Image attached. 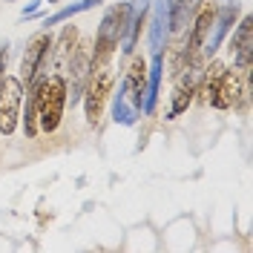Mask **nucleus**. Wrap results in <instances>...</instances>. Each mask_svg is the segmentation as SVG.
Here are the masks:
<instances>
[{
    "mask_svg": "<svg viewBox=\"0 0 253 253\" xmlns=\"http://www.w3.org/2000/svg\"><path fill=\"white\" fill-rule=\"evenodd\" d=\"M66 78L63 75H43L35 81V107H38V126L43 132H55L61 126L63 107H66Z\"/></svg>",
    "mask_w": 253,
    "mask_h": 253,
    "instance_id": "f257e3e1",
    "label": "nucleus"
},
{
    "mask_svg": "<svg viewBox=\"0 0 253 253\" xmlns=\"http://www.w3.org/2000/svg\"><path fill=\"white\" fill-rule=\"evenodd\" d=\"M52 58V35L49 32H38L26 46V55L20 61V81L35 84L41 75H46V63Z\"/></svg>",
    "mask_w": 253,
    "mask_h": 253,
    "instance_id": "f03ea898",
    "label": "nucleus"
},
{
    "mask_svg": "<svg viewBox=\"0 0 253 253\" xmlns=\"http://www.w3.org/2000/svg\"><path fill=\"white\" fill-rule=\"evenodd\" d=\"M20 104H23V81L17 75H6L0 84V132L3 135H12L17 129Z\"/></svg>",
    "mask_w": 253,
    "mask_h": 253,
    "instance_id": "7ed1b4c3",
    "label": "nucleus"
},
{
    "mask_svg": "<svg viewBox=\"0 0 253 253\" xmlns=\"http://www.w3.org/2000/svg\"><path fill=\"white\" fill-rule=\"evenodd\" d=\"M112 84H115V75H112V66H98V69H89V86H86V121L89 124H98L101 112H104V104L112 92Z\"/></svg>",
    "mask_w": 253,
    "mask_h": 253,
    "instance_id": "20e7f679",
    "label": "nucleus"
},
{
    "mask_svg": "<svg viewBox=\"0 0 253 253\" xmlns=\"http://www.w3.org/2000/svg\"><path fill=\"white\" fill-rule=\"evenodd\" d=\"M216 23V0H202L199 6V15H196V23H193V32H190V43H187V58H193L202 43L207 41V32Z\"/></svg>",
    "mask_w": 253,
    "mask_h": 253,
    "instance_id": "39448f33",
    "label": "nucleus"
},
{
    "mask_svg": "<svg viewBox=\"0 0 253 253\" xmlns=\"http://www.w3.org/2000/svg\"><path fill=\"white\" fill-rule=\"evenodd\" d=\"M239 98H242V81H239V72L236 69H224V75H221V81H219V89H216V98H213L210 104L219 107V110H224V107H233Z\"/></svg>",
    "mask_w": 253,
    "mask_h": 253,
    "instance_id": "423d86ee",
    "label": "nucleus"
},
{
    "mask_svg": "<svg viewBox=\"0 0 253 253\" xmlns=\"http://www.w3.org/2000/svg\"><path fill=\"white\" fill-rule=\"evenodd\" d=\"M126 92H129L135 107H141L144 92H147V61L144 58H132V63H129V69H126Z\"/></svg>",
    "mask_w": 253,
    "mask_h": 253,
    "instance_id": "0eeeda50",
    "label": "nucleus"
},
{
    "mask_svg": "<svg viewBox=\"0 0 253 253\" xmlns=\"http://www.w3.org/2000/svg\"><path fill=\"white\" fill-rule=\"evenodd\" d=\"M196 86H199V75L193 72L187 78L181 81L178 86H175V95H173V107H170V118L175 115H181V112L190 107V101H193V95H196Z\"/></svg>",
    "mask_w": 253,
    "mask_h": 253,
    "instance_id": "6e6552de",
    "label": "nucleus"
},
{
    "mask_svg": "<svg viewBox=\"0 0 253 253\" xmlns=\"http://www.w3.org/2000/svg\"><path fill=\"white\" fill-rule=\"evenodd\" d=\"M230 52L239 55V63H242L245 72H248V63H251V17H245L242 26H239V32L230 38Z\"/></svg>",
    "mask_w": 253,
    "mask_h": 253,
    "instance_id": "1a4fd4ad",
    "label": "nucleus"
},
{
    "mask_svg": "<svg viewBox=\"0 0 253 253\" xmlns=\"http://www.w3.org/2000/svg\"><path fill=\"white\" fill-rule=\"evenodd\" d=\"M75 38H78V29H75V26H66L63 35H61V41L52 46V58H49V61H55L58 69H63V66L69 63L72 52H75Z\"/></svg>",
    "mask_w": 253,
    "mask_h": 253,
    "instance_id": "9d476101",
    "label": "nucleus"
},
{
    "mask_svg": "<svg viewBox=\"0 0 253 253\" xmlns=\"http://www.w3.org/2000/svg\"><path fill=\"white\" fill-rule=\"evenodd\" d=\"M23 126H26V135L35 138L38 132V107H35V89H32L29 101H26V118H23Z\"/></svg>",
    "mask_w": 253,
    "mask_h": 253,
    "instance_id": "9b49d317",
    "label": "nucleus"
},
{
    "mask_svg": "<svg viewBox=\"0 0 253 253\" xmlns=\"http://www.w3.org/2000/svg\"><path fill=\"white\" fill-rule=\"evenodd\" d=\"M6 49H0V84H3V78H6Z\"/></svg>",
    "mask_w": 253,
    "mask_h": 253,
    "instance_id": "f8f14e48",
    "label": "nucleus"
}]
</instances>
